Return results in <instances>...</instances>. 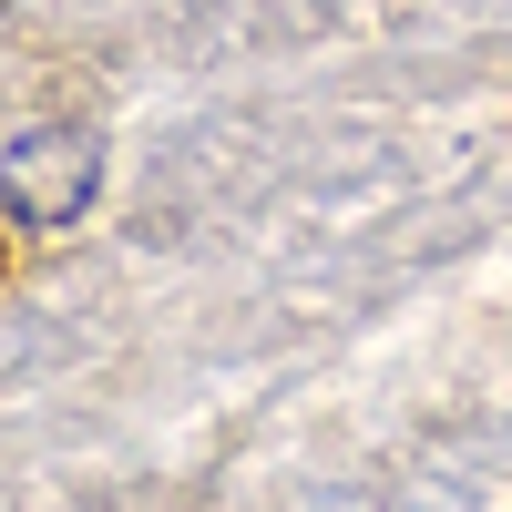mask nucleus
<instances>
[{
  "label": "nucleus",
  "mask_w": 512,
  "mask_h": 512,
  "mask_svg": "<svg viewBox=\"0 0 512 512\" xmlns=\"http://www.w3.org/2000/svg\"><path fill=\"white\" fill-rule=\"evenodd\" d=\"M103 185V144L82 134V123H31V134H11V154H0V205H11L21 226H72L82 205H93Z\"/></svg>",
  "instance_id": "obj_1"
}]
</instances>
